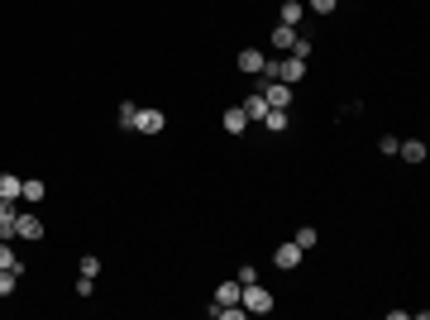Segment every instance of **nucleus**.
<instances>
[{
	"instance_id": "nucleus-1",
	"label": "nucleus",
	"mask_w": 430,
	"mask_h": 320,
	"mask_svg": "<svg viewBox=\"0 0 430 320\" xmlns=\"http://www.w3.org/2000/svg\"><path fill=\"white\" fill-rule=\"evenodd\" d=\"M239 306H244L249 316H268V311H272V291L263 287V282H244V291H239Z\"/></svg>"
},
{
	"instance_id": "nucleus-2",
	"label": "nucleus",
	"mask_w": 430,
	"mask_h": 320,
	"mask_svg": "<svg viewBox=\"0 0 430 320\" xmlns=\"http://www.w3.org/2000/svg\"><path fill=\"white\" fill-rule=\"evenodd\" d=\"M254 91L268 100L272 110H287V105H292V86H287V81H263V77H254Z\"/></svg>"
},
{
	"instance_id": "nucleus-3",
	"label": "nucleus",
	"mask_w": 430,
	"mask_h": 320,
	"mask_svg": "<svg viewBox=\"0 0 430 320\" xmlns=\"http://www.w3.org/2000/svg\"><path fill=\"white\" fill-rule=\"evenodd\" d=\"M15 239H43V220L34 215V210H19V220H15Z\"/></svg>"
},
{
	"instance_id": "nucleus-4",
	"label": "nucleus",
	"mask_w": 430,
	"mask_h": 320,
	"mask_svg": "<svg viewBox=\"0 0 430 320\" xmlns=\"http://www.w3.org/2000/svg\"><path fill=\"white\" fill-rule=\"evenodd\" d=\"M302 77H306V58H297V53H287L282 63H277V81H287V86H297Z\"/></svg>"
},
{
	"instance_id": "nucleus-5",
	"label": "nucleus",
	"mask_w": 430,
	"mask_h": 320,
	"mask_svg": "<svg viewBox=\"0 0 430 320\" xmlns=\"http://www.w3.org/2000/svg\"><path fill=\"white\" fill-rule=\"evenodd\" d=\"M302 249H297V244H292V239H287V244H277V254H272V263H277V268H282V272H297V268H302Z\"/></svg>"
},
{
	"instance_id": "nucleus-6",
	"label": "nucleus",
	"mask_w": 430,
	"mask_h": 320,
	"mask_svg": "<svg viewBox=\"0 0 430 320\" xmlns=\"http://www.w3.org/2000/svg\"><path fill=\"white\" fill-rule=\"evenodd\" d=\"M263 63H268V58H263V48H239V58H235V67L244 72V77H258V72H263Z\"/></svg>"
},
{
	"instance_id": "nucleus-7",
	"label": "nucleus",
	"mask_w": 430,
	"mask_h": 320,
	"mask_svg": "<svg viewBox=\"0 0 430 320\" xmlns=\"http://www.w3.org/2000/svg\"><path fill=\"white\" fill-rule=\"evenodd\" d=\"M163 125H168V115H163V110H143V105H139V120H134L139 134H163Z\"/></svg>"
},
{
	"instance_id": "nucleus-8",
	"label": "nucleus",
	"mask_w": 430,
	"mask_h": 320,
	"mask_svg": "<svg viewBox=\"0 0 430 320\" xmlns=\"http://www.w3.org/2000/svg\"><path fill=\"white\" fill-rule=\"evenodd\" d=\"M15 220H19V201H0V239H15Z\"/></svg>"
},
{
	"instance_id": "nucleus-9",
	"label": "nucleus",
	"mask_w": 430,
	"mask_h": 320,
	"mask_svg": "<svg viewBox=\"0 0 430 320\" xmlns=\"http://www.w3.org/2000/svg\"><path fill=\"white\" fill-rule=\"evenodd\" d=\"M220 125H225V134H244V129H249V115H244V105H230V110L220 115Z\"/></svg>"
},
{
	"instance_id": "nucleus-10",
	"label": "nucleus",
	"mask_w": 430,
	"mask_h": 320,
	"mask_svg": "<svg viewBox=\"0 0 430 320\" xmlns=\"http://www.w3.org/2000/svg\"><path fill=\"white\" fill-rule=\"evenodd\" d=\"M43 196H48L43 182H39V177H24V187H19V201H24V206H39Z\"/></svg>"
},
{
	"instance_id": "nucleus-11",
	"label": "nucleus",
	"mask_w": 430,
	"mask_h": 320,
	"mask_svg": "<svg viewBox=\"0 0 430 320\" xmlns=\"http://www.w3.org/2000/svg\"><path fill=\"white\" fill-rule=\"evenodd\" d=\"M268 110H272V105L258 96V91H249V96H244V115H249V125H254V120L263 125V115H268Z\"/></svg>"
},
{
	"instance_id": "nucleus-12",
	"label": "nucleus",
	"mask_w": 430,
	"mask_h": 320,
	"mask_svg": "<svg viewBox=\"0 0 430 320\" xmlns=\"http://www.w3.org/2000/svg\"><path fill=\"white\" fill-rule=\"evenodd\" d=\"M397 158L401 162H426V144L421 139H406V144H397Z\"/></svg>"
},
{
	"instance_id": "nucleus-13",
	"label": "nucleus",
	"mask_w": 430,
	"mask_h": 320,
	"mask_svg": "<svg viewBox=\"0 0 430 320\" xmlns=\"http://www.w3.org/2000/svg\"><path fill=\"white\" fill-rule=\"evenodd\" d=\"M19 187H24V177L0 172V201H19Z\"/></svg>"
},
{
	"instance_id": "nucleus-14",
	"label": "nucleus",
	"mask_w": 430,
	"mask_h": 320,
	"mask_svg": "<svg viewBox=\"0 0 430 320\" xmlns=\"http://www.w3.org/2000/svg\"><path fill=\"white\" fill-rule=\"evenodd\" d=\"M302 19H306V5H302V0H287V5H282V15H277V24H292V29H297Z\"/></svg>"
},
{
	"instance_id": "nucleus-15",
	"label": "nucleus",
	"mask_w": 430,
	"mask_h": 320,
	"mask_svg": "<svg viewBox=\"0 0 430 320\" xmlns=\"http://www.w3.org/2000/svg\"><path fill=\"white\" fill-rule=\"evenodd\" d=\"M268 43H272V48H292V43H297V29H292V24H277V29H272L268 33Z\"/></svg>"
},
{
	"instance_id": "nucleus-16",
	"label": "nucleus",
	"mask_w": 430,
	"mask_h": 320,
	"mask_svg": "<svg viewBox=\"0 0 430 320\" xmlns=\"http://www.w3.org/2000/svg\"><path fill=\"white\" fill-rule=\"evenodd\" d=\"M134 120H139V105H134V100H120V105H115V125L134 129Z\"/></svg>"
},
{
	"instance_id": "nucleus-17",
	"label": "nucleus",
	"mask_w": 430,
	"mask_h": 320,
	"mask_svg": "<svg viewBox=\"0 0 430 320\" xmlns=\"http://www.w3.org/2000/svg\"><path fill=\"white\" fill-rule=\"evenodd\" d=\"M239 291H244V287H239L235 277H230V282H220V287H215V301H220V306H235V301H239Z\"/></svg>"
},
{
	"instance_id": "nucleus-18",
	"label": "nucleus",
	"mask_w": 430,
	"mask_h": 320,
	"mask_svg": "<svg viewBox=\"0 0 430 320\" xmlns=\"http://www.w3.org/2000/svg\"><path fill=\"white\" fill-rule=\"evenodd\" d=\"M0 268H10V272H24V263H19V254L10 249V239H0Z\"/></svg>"
},
{
	"instance_id": "nucleus-19",
	"label": "nucleus",
	"mask_w": 430,
	"mask_h": 320,
	"mask_svg": "<svg viewBox=\"0 0 430 320\" xmlns=\"http://www.w3.org/2000/svg\"><path fill=\"white\" fill-rule=\"evenodd\" d=\"M316 239H320V234H316V229H311V224H302V229L292 234V244H297L302 254H306V249H316Z\"/></svg>"
},
{
	"instance_id": "nucleus-20",
	"label": "nucleus",
	"mask_w": 430,
	"mask_h": 320,
	"mask_svg": "<svg viewBox=\"0 0 430 320\" xmlns=\"http://www.w3.org/2000/svg\"><path fill=\"white\" fill-rule=\"evenodd\" d=\"M15 287H19V272L0 268V301H5V296H15Z\"/></svg>"
},
{
	"instance_id": "nucleus-21",
	"label": "nucleus",
	"mask_w": 430,
	"mask_h": 320,
	"mask_svg": "<svg viewBox=\"0 0 430 320\" xmlns=\"http://www.w3.org/2000/svg\"><path fill=\"white\" fill-rule=\"evenodd\" d=\"M263 125H268L272 134H282V129L292 125V115H287V110H268V115H263Z\"/></svg>"
},
{
	"instance_id": "nucleus-22",
	"label": "nucleus",
	"mask_w": 430,
	"mask_h": 320,
	"mask_svg": "<svg viewBox=\"0 0 430 320\" xmlns=\"http://www.w3.org/2000/svg\"><path fill=\"white\" fill-rule=\"evenodd\" d=\"M397 144H401L397 134H382V139H378V153H382V158H397Z\"/></svg>"
},
{
	"instance_id": "nucleus-23",
	"label": "nucleus",
	"mask_w": 430,
	"mask_h": 320,
	"mask_svg": "<svg viewBox=\"0 0 430 320\" xmlns=\"http://www.w3.org/2000/svg\"><path fill=\"white\" fill-rule=\"evenodd\" d=\"M77 272H86V277H96V272H101V258H96V254H86V258H81V263H77Z\"/></svg>"
},
{
	"instance_id": "nucleus-24",
	"label": "nucleus",
	"mask_w": 430,
	"mask_h": 320,
	"mask_svg": "<svg viewBox=\"0 0 430 320\" xmlns=\"http://www.w3.org/2000/svg\"><path fill=\"white\" fill-rule=\"evenodd\" d=\"M235 282H239V287H244V282H258V268H254V263H244V268L235 272Z\"/></svg>"
},
{
	"instance_id": "nucleus-25",
	"label": "nucleus",
	"mask_w": 430,
	"mask_h": 320,
	"mask_svg": "<svg viewBox=\"0 0 430 320\" xmlns=\"http://www.w3.org/2000/svg\"><path fill=\"white\" fill-rule=\"evenodd\" d=\"M91 291H96V277H86V272H81V277H77V296H81V301H86Z\"/></svg>"
},
{
	"instance_id": "nucleus-26",
	"label": "nucleus",
	"mask_w": 430,
	"mask_h": 320,
	"mask_svg": "<svg viewBox=\"0 0 430 320\" xmlns=\"http://www.w3.org/2000/svg\"><path fill=\"white\" fill-rule=\"evenodd\" d=\"M334 5H339V0H311V10H316V15H334Z\"/></svg>"
}]
</instances>
